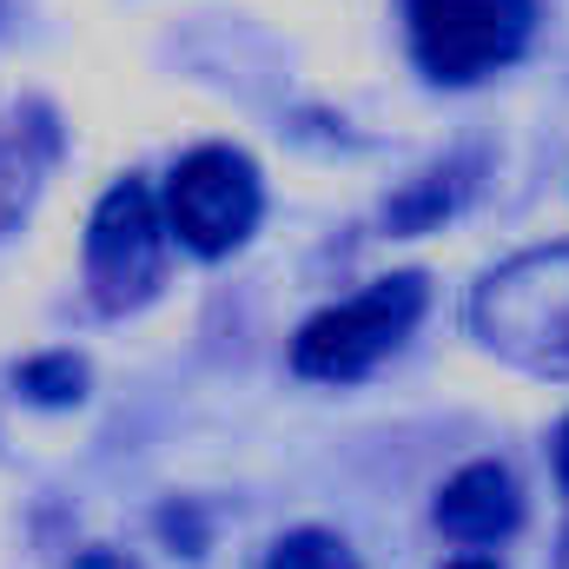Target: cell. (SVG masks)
I'll return each mask as SVG.
<instances>
[{
    "mask_svg": "<svg viewBox=\"0 0 569 569\" xmlns=\"http://www.w3.org/2000/svg\"><path fill=\"white\" fill-rule=\"evenodd\" d=\"M470 325L503 365L530 378H569V246L503 259L477 284Z\"/></svg>",
    "mask_w": 569,
    "mask_h": 569,
    "instance_id": "obj_1",
    "label": "cell"
},
{
    "mask_svg": "<svg viewBox=\"0 0 569 569\" xmlns=\"http://www.w3.org/2000/svg\"><path fill=\"white\" fill-rule=\"evenodd\" d=\"M418 318H425V279H418V272L365 284L358 298L325 305L318 318L298 325V338H291V371H298V378H318V385H351V378H365L378 358H391V351L411 338Z\"/></svg>",
    "mask_w": 569,
    "mask_h": 569,
    "instance_id": "obj_2",
    "label": "cell"
},
{
    "mask_svg": "<svg viewBox=\"0 0 569 569\" xmlns=\"http://www.w3.org/2000/svg\"><path fill=\"white\" fill-rule=\"evenodd\" d=\"M166 212L146 179H113L87 226V291L100 311H140L166 272Z\"/></svg>",
    "mask_w": 569,
    "mask_h": 569,
    "instance_id": "obj_3",
    "label": "cell"
},
{
    "mask_svg": "<svg viewBox=\"0 0 569 569\" xmlns=\"http://www.w3.org/2000/svg\"><path fill=\"white\" fill-rule=\"evenodd\" d=\"M537 0H411V53L430 80L470 87L530 47Z\"/></svg>",
    "mask_w": 569,
    "mask_h": 569,
    "instance_id": "obj_4",
    "label": "cell"
},
{
    "mask_svg": "<svg viewBox=\"0 0 569 569\" xmlns=\"http://www.w3.org/2000/svg\"><path fill=\"white\" fill-rule=\"evenodd\" d=\"M259 206H266L259 172L232 146H199L166 179V226L199 259H226L232 246H246L259 226Z\"/></svg>",
    "mask_w": 569,
    "mask_h": 569,
    "instance_id": "obj_5",
    "label": "cell"
},
{
    "mask_svg": "<svg viewBox=\"0 0 569 569\" xmlns=\"http://www.w3.org/2000/svg\"><path fill=\"white\" fill-rule=\"evenodd\" d=\"M517 523H523V497H517V477L503 463H463L437 497V530L470 543V550L503 543Z\"/></svg>",
    "mask_w": 569,
    "mask_h": 569,
    "instance_id": "obj_6",
    "label": "cell"
},
{
    "mask_svg": "<svg viewBox=\"0 0 569 569\" xmlns=\"http://www.w3.org/2000/svg\"><path fill=\"white\" fill-rule=\"evenodd\" d=\"M53 159H60V120H53V107L47 100L13 107L7 127H0V239L33 212L40 179L53 172Z\"/></svg>",
    "mask_w": 569,
    "mask_h": 569,
    "instance_id": "obj_7",
    "label": "cell"
},
{
    "mask_svg": "<svg viewBox=\"0 0 569 569\" xmlns=\"http://www.w3.org/2000/svg\"><path fill=\"white\" fill-rule=\"evenodd\" d=\"M463 166H450V172H425L411 192H398L391 199V226L398 232H425V226H437L443 212H457V199H463Z\"/></svg>",
    "mask_w": 569,
    "mask_h": 569,
    "instance_id": "obj_8",
    "label": "cell"
},
{
    "mask_svg": "<svg viewBox=\"0 0 569 569\" xmlns=\"http://www.w3.org/2000/svg\"><path fill=\"white\" fill-rule=\"evenodd\" d=\"M20 391L33 405H80L87 398V365L73 351H47V358H27L20 365Z\"/></svg>",
    "mask_w": 569,
    "mask_h": 569,
    "instance_id": "obj_9",
    "label": "cell"
},
{
    "mask_svg": "<svg viewBox=\"0 0 569 569\" xmlns=\"http://www.w3.org/2000/svg\"><path fill=\"white\" fill-rule=\"evenodd\" d=\"M266 569H358V557L331 530H291V537H279Z\"/></svg>",
    "mask_w": 569,
    "mask_h": 569,
    "instance_id": "obj_10",
    "label": "cell"
},
{
    "mask_svg": "<svg viewBox=\"0 0 569 569\" xmlns=\"http://www.w3.org/2000/svg\"><path fill=\"white\" fill-rule=\"evenodd\" d=\"M73 569H140V563H127L120 550H87V557H80Z\"/></svg>",
    "mask_w": 569,
    "mask_h": 569,
    "instance_id": "obj_11",
    "label": "cell"
},
{
    "mask_svg": "<svg viewBox=\"0 0 569 569\" xmlns=\"http://www.w3.org/2000/svg\"><path fill=\"white\" fill-rule=\"evenodd\" d=\"M557 483H563V497H569V425L557 430Z\"/></svg>",
    "mask_w": 569,
    "mask_h": 569,
    "instance_id": "obj_12",
    "label": "cell"
},
{
    "mask_svg": "<svg viewBox=\"0 0 569 569\" xmlns=\"http://www.w3.org/2000/svg\"><path fill=\"white\" fill-rule=\"evenodd\" d=\"M450 569H497V563H477V557H463V563H450Z\"/></svg>",
    "mask_w": 569,
    "mask_h": 569,
    "instance_id": "obj_13",
    "label": "cell"
},
{
    "mask_svg": "<svg viewBox=\"0 0 569 569\" xmlns=\"http://www.w3.org/2000/svg\"><path fill=\"white\" fill-rule=\"evenodd\" d=\"M557 569H569V530H563V550H557Z\"/></svg>",
    "mask_w": 569,
    "mask_h": 569,
    "instance_id": "obj_14",
    "label": "cell"
}]
</instances>
